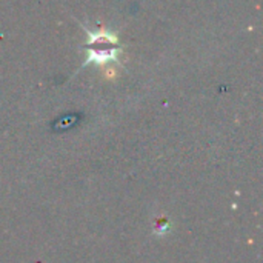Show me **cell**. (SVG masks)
Listing matches in <instances>:
<instances>
[{
	"label": "cell",
	"instance_id": "7a4b0ae2",
	"mask_svg": "<svg viewBox=\"0 0 263 263\" xmlns=\"http://www.w3.org/2000/svg\"><path fill=\"white\" fill-rule=\"evenodd\" d=\"M168 220L165 219V217H162V219H159L157 222H156V233H165L166 230H168Z\"/></svg>",
	"mask_w": 263,
	"mask_h": 263
},
{
	"label": "cell",
	"instance_id": "6da1fadb",
	"mask_svg": "<svg viewBox=\"0 0 263 263\" xmlns=\"http://www.w3.org/2000/svg\"><path fill=\"white\" fill-rule=\"evenodd\" d=\"M86 48V51L89 52L88 60L94 63H106L108 60L116 59L117 52L120 51L117 39L106 34L105 31H100L99 34H91Z\"/></svg>",
	"mask_w": 263,
	"mask_h": 263
}]
</instances>
